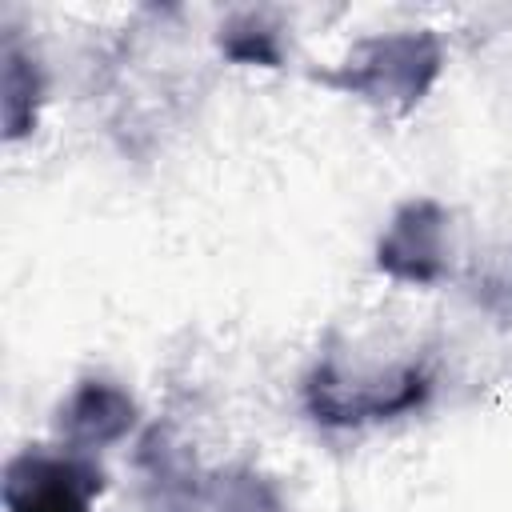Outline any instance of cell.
Here are the masks:
<instances>
[{
  "label": "cell",
  "mask_w": 512,
  "mask_h": 512,
  "mask_svg": "<svg viewBox=\"0 0 512 512\" xmlns=\"http://www.w3.org/2000/svg\"><path fill=\"white\" fill-rule=\"evenodd\" d=\"M36 100H40L36 60L24 56V48H16V40H8L4 44V124H8V140L24 136L32 128Z\"/></svg>",
  "instance_id": "obj_6"
},
{
  "label": "cell",
  "mask_w": 512,
  "mask_h": 512,
  "mask_svg": "<svg viewBox=\"0 0 512 512\" xmlns=\"http://www.w3.org/2000/svg\"><path fill=\"white\" fill-rule=\"evenodd\" d=\"M220 48L232 60H244V64H276L280 60L276 28H268V20L260 12H240L232 24H224L220 28Z\"/></svg>",
  "instance_id": "obj_7"
},
{
  "label": "cell",
  "mask_w": 512,
  "mask_h": 512,
  "mask_svg": "<svg viewBox=\"0 0 512 512\" xmlns=\"http://www.w3.org/2000/svg\"><path fill=\"white\" fill-rule=\"evenodd\" d=\"M428 396V376L412 364L404 368H372L348 372L336 360H324L308 380V408L324 424H368L412 412Z\"/></svg>",
  "instance_id": "obj_2"
},
{
  "label": "cell",
  "mask_w": 512,
  "mask_h": 512,
  "mask_svg": "<svg viewBox=\"0 0 512 512\" xmlns=\"http://www.w3.org/2000/svg\"><path fill=\"white\" fill-rule=\"evenodd\" d=\"M448 212L436 200H408L376 244V264L408 284H432L444 272Z\"/></svg>",
  "instance_id": "obj_4"
},
{
  "label": "cell",
  "mask_w": 512,
  "mask_h": 512,
  "mask_svg": "<svg viewBox=\"0 0 512 512\" xmlns=\"http://www.w3.org/2000/svg\"><path fill=\"white\" fill-rule=\"evenodd\" d=\"M440 64H444L440 40L424 28H404L352 44L344 64L324 80L384 112H408L412 104L424 100V92L440 76Z\"/></svg>",
  "instance_id": "obj_1"
},
{
  "label": "cell",
  "mask_w": 512,
  "mask_h": 512,
  "mask_svg": "<svg viewBox=\"0 0 512 512\" xmlns=\"http://www.w3.org/2000/svg\"><path fill=\"white\" fill-rule=\"evenodd\" d=\"M228 512H276V504L260 492V484H252V480H248V484H244V492L228 500Z\"/></svg>",
  "instance_id": "obj_9"
},
{
  "label": "cell",
  "mask_w": 512,
  "mask_h": 512,
  "mask_svg": "<svg viewBox=\"0 0 512 512\" xmlns=\"http://www.w3.org/2000/svg\"><path fill=\"white\" fill-rule=\"evenodd\" d=\"M104 476L76 448H24L8 460L4 472V508L8 512H92Z\"/></svg>",
  "instance_id": "obj_3"
},
{
  "label": "cell",
  "mask_w": 512,
  "mask_h": 512,
  "mask_svg": "<svg viewBox=\"0 0 512 512\" xmlns=\"http://www.w3.org/2000/svg\"><path fill=\"white\" fill-rule=\"evenodd\" d=\"M484 292L492 296V304H500L504 312H512V252L496 256L492 272L484 276Z\"/></svg>",
  "instance_id": "obj_8"
},
{
  "label": "cell",
  "mask_w": 512,
  "mask_h": 512,
  "mask_svg": "<svg viewBox=\"0 0 512 512\" xmlns=\"http://www.w3.org/2000/svg\"><path fill=\"white\" fill-rule=\"evenodd\" d=\"M132 420H136V404L128 392H120L108 380H84L60 404L56 428L76 452H88V448H104L120 440L132 428Z\"/></svg>",
  "instance_id": "obj_5"
}]
</instances>
